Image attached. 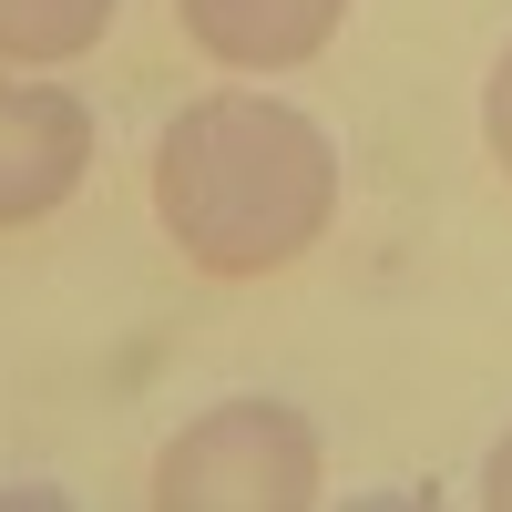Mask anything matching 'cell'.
<instances>
[{
	"instance_id": "cell-1",
	"label": "cell",
	"mask_w": 512,
	"mask_h": 512,
	"mask_svg": "<svg viewBox=\"0 0 512 512\" xmlns=\"http://www.w3.org/2000/svg\"><path fill=\"white\" fill-rule=\"evenodd\" d=\"M338 216V144L277 93H195L154 134V226L195 277H287Z\"/></svg>"
},
{
	"instance_id": "cell-2",
	"label": "cell",
	"mask_w": 512,
	"mask_h": 512,
	"mask_svg": "<svg viewBox=\"0 0 512 512\" xmlns=\"http://www.w3.org/2000/svg\"><path fill=\"white\" fill-rule=\"evenodd\" d=\"M154 512H308L328 492L318 420L287 400H216L154 451Z\"/></svg>"
},
{
	"instance_id": "cell-3",
	"label": "cell",
	"mask_w": 512,
	"mask_h": 512,
	"mask_svg": "<svg viewBox=\"0 0 512 512\" xmlns=\"http://www.w3.org/2000/svg\"><path fill=\"white\" fill-rule=\"evenodd\" d=\"M93 175V113L62 82H21L0 72V226H41L62 216Z\"/></svg>"
},
{
	"instance_id": "cell-4",
	"label": "cell",
	"mask_w": 512,
	"mask_h": 512,
	"mask_svg": "<svg viewBox=\"0 0 512 512\" xmlns=\"http://www.w3.org/2000/svg\"><path fill=\"white\" fill-rule=\"evenodd\" d=\"M338 21L349 0H175V31L226 72H297L338 41Z\"/></svg>"
},
{
	"instance_id": "cell-5",
	"label": "cell",
	"mask_w": 512,
	"mask_h": 512,
	"mask_svg": "<svg viewBox=\"0 0 512 512\" xmlns=\"http://www.w3.org/2000/svg\"><path fill=\"white\" fill-rule=\"evenodd\" d=\"M113 11L123 0H0V62H21V72L82 62L113 31Z\"/></svg>"
},
{
	"instance_id": "cell-6",
	"label": "cell",
	"mask_w": 512,
	"mask_h": 512,
	"mask_svg": "<svg viewBox=\"0 0 512 512\" xmlns=\"http://www.w3.org/2000/svg\"><path fill=\"white\" fill-rule=\"evenodd\" d=\"M482 144H492V164L512 175V41H502V62H492V82H482Z\"/></svg>"
},
{
	"instance_id": "cell-7",
	"label": "cell",
	"mask_w": 512,
	"mask_h": 512,
	"mask_svg": "<svg viewBox=\"0 0 512 512\" xmlns=\"http://www.w3.org/2000/svg\"><path fill=\"white\" fill-rule=\"evenodd\" d=\"M482 502H492V512H512V431H502V441H492V461H482Z\"/></svg>"
}]
</instances>
